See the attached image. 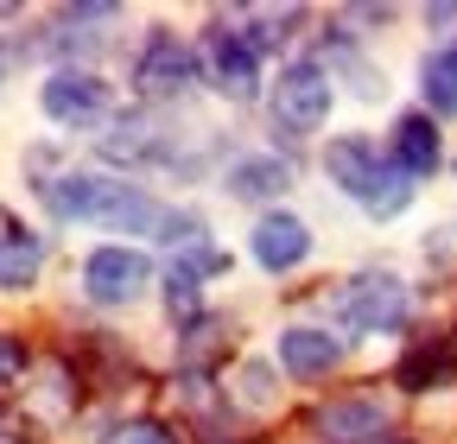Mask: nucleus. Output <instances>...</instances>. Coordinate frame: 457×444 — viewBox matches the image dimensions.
<instances>
[{"label": "nucleus", "mask_w": 457, "mask_h": 444, "mask_svg": "<svg viewBox=\"0 0 457 444\" xmlns=\"http://www.w3.org/2000/svg\"><path fill=\"white\" fill-rule=\"evenodd\" d=\"M38 102H45V115H51L57 127H96V121H108V108H114L108 83H102L96 70H71V64L45 77Z\"/></svg>", "instance_id": "obj_4"}, {"label": "nucleus", "mask_w": 457, "mask_h": 444, "mask_svg": "<svg viewBox=\"0 0 457 444\" xmlns=\"http://www.w3.org/2000/svg\"><path fill=\"white\" fill-rule=\"evenodd\" d=\"M324 115H330V77H324V64H312V58L286 64V77L273 89V121L286 134H318Z\"/></svg>", "instance_id": "obj_3"}, {"label": "nucleus", "mask_w": 457, "mask_h": 444, "mask_svg": "<svg viewBox=\"0 0 457 444\" xmlns=\"http://www.w3.org/2000/svg\"><path fill=\"white\" fill-rule=\"evenodd\" d=\"M420 89H426V102L438 115H457V45H438L420 64Z\"/></svg>", "instance_id": "obj_16"}, {"label": "nucleus", "mask_w": 457, "mask_h": 444, "mask_svg": "<svg viewBox=\"0 0 457 444\" xmlns=\"http://www.w3.org/2000/svg\"><path fill=\"white\" fill-rule=\"evenodd\" d=\"M337 317H343V330H356V337L394 330L400 317H407V286H400L394 273L369 267V273H356V280L337 292Z\"/></svg>", "instance_id": "obj_2"}, {"label": "nucleus", "mask_w": 457, "mask_h": 444, "mask_svg": "<svg viewBox=\"0 0 457 444\" xmlns=\"http://www.w3.org/2000/svg\"><path fill=\"white\" fill-rule=\"evenodd\" d=\"M286 185H293V165L279 152H248L228 165V197H242V203H273Z\"/></svg>", "instance_id": "obj_12"}, {"label": "nucleus", "mask_w": 457, "mask_h": 444, "mask_svg": "<svg viewBox=\"0 0 457 444\" xmlns=\"http://www.w3.org/2000/svg\"><path fill=\"white\" fill-rule=\"evenodd\" d=\"M38 267H45V235L32 229H13L7 242H0V292H20L38 280Z\"/></svg>", "instance_id": "obj_15"}, {"label": "nucleus", "mask_w": 457, "mask_h": 444, "mask_svg": "<svg viewBox=\"0 0 457 444\" xmlns=\"http://www.w3.org/2000/svg\"><path fill=\"white\" fill-rule=\"evenodd\" d=\"M108 444H179V438H171L159 419H134V425H121V432H114Z\"/></svg>", "instance_id": "obj_19"}, {"label": "nucleus", "mask_w": 457, "mask_h": 444, "mask_svg": "<svg viewBox=\"0 0 457 444\" xmlns=\"http://www.w3.org/2000/svg\"><path fill=\"white\" fill-rule=\"evenodd\" d=\"M102 159L114 165H140V159H165V134L146 121V115H121L108 134H102Z\"/></svg>", "instance_id": "obj_14"}, {"label": "nucleus", "mask_w": 457, "mask_h": 444, "mask_svg": "<svg viewBox=\"0 0 457 444\" xmlns=\"http://www.w3.org/2000/svg\"><path fill=\"white\" fill-rule=\"evenodd\" d=\"M204 267H216V260H204ZM204 267L171 260V273H165V305L179 317H197V305H204Z\"/></svg>", "instance_id": "obj_17"}, {"label": "nucleus", "mask_w": 457, "mask_h": 444, "mask_svg": "<svg viewBox=\"0 0 457 444\" xmlns=\"http://www.w3.org/2000/svg\"><path fill=\"white\" fill-rule=\"evenodd\" d=\"M318 438L324 444H375V438H387V407H375V400H337V407L318 413Z\"/></svg>", "instance_id": "obj_11"}, {"label": "nucleus", "mask_w": 457, "mask_h": 444, "mask_svg": "<svg viewBox=\"0 0 457 444\" xmlns=\"http://www.w3.org/2000/svg\"><path fill=\"white\" fill-rule=\"evenodd\" d=\"M236 394L248 400V407H273V368H261V362H242V374H236Z\"/></svg>", "instance_id": "obj_18"}, {"label": "nucleus", "mask_w": 457, "mask_h": 444, "mask_svg": "<svg viewBox=\"0 0 457 444\" xmlns=\"http://www.w3.org/2000/svg\"><path fill=\"white\" fill-rule=\"evenodd\" d=\"M38 191L64 222H96V229H114V235H159L165 222V203H153L140 185L102 178V172H57Z\"/></svg>", "instance_id": "obj_1"}, {"label": "nucleus", "mask_w": 457, "mask_h": 444, "mask_svg": "<svg viewBox=\"0 0 457 444\" xmlns=\"http://www.w3.org/2000/svg\"><path fill=\"white\" fill-rule=\"evenodd\" d=\"M451 368V356L445 349H426L420 362H407V387H432V374H445Z\"/></svg>", "instance_id": "obj_20"}, {"label": "nucleus", "mask_w": 457, "mask_h": 444, "mask_svg": "<svg viewBox=\"0 0 457 444\" xmlns=\"http://www.w3.org/2000/svg\"><path fill=\"white\" fill-rule=\"evenodd\" d=\"M191 77H197V51H191L179 32H153L146 51L134 58L140 95H179V89H191Z\"/></svg>", "instance_id": "obj_7"}, {"label": "nucleus", "mask_w": 457, "mask_h": 444, "mask_svg": "<svg viewBox=\"0 0 457 444\" xmlns=\"http://www.w3.org/2000/svg\"><path fill=\"white\" fill-rule=\"evenodd\" d=\"M153 286V260L140 248H96L83 260V292L96 305H134Z\"/></svg>", "instance_id": "obj_5"}, {"label": "nucleus", "mask_w": 457, "mask_h": 444, "mask_svg": "<svg viewBox=\"0 0 457 444\" xmlns=\"http://www.w3.org/2000/svg\"><path fill=\"white\" fill-rule=\"evenodd\" d=\"M20 374H26V349L13 337H0V387H13Z\"/></svg>", "instance_id": "obj_21"}, {"label": "nucleus", "mask_w": 457, "mask_h": 444, "mask_svg": "<svg viewBox=\"0 0 457 444\" xmlns=\"http://www.w3.org/2000/svg\"><path fill=\"white\" fill-rule=\"evenodd\" d=\"M337 362H343V337H330V330H318V324L279 330V368L286 374H324Z\"/></svg>", "instance_id": "obj_10"}, {"label": "nucleus", "mask_w": 457, "mask_h": 444, "mask_svg": "<svg viewBox=\"0 0 457 444\" xmlns=\"http://www.w3.org/2000/svg\"><path fill=\"white\" fill-rule=\"evenodd\" d=\"M324 172H330V185L343 191V197H356L362 210L381 197V185H387V172L394 165L362 140V134H343V140H330V152H324Z\"/></svg>", "instance_id": "obj_6"}, {"label": "nucleus", "mask_w": 457, "mask_h": 444, "mask_svg": "<svg viewBox=\"0 0 457 444\" xmlns=\"http://www.w3.org/2000/svg\"><path fill=\"white\" fill-rule=\"evenodd\" d=\"M248 254L267 267V273H293L312 260V229L293 216V210H267L254 222V235H248Z\"/></svg>", "instance_id": "obj_8"}, {"label": "nucleus", "mask_w": 457, "mask_h": 444, "mask_svg": "<svg viewBox=\"0 0 457 444\" xmlns=\"http://www.w3.org/2000/svg\"><path fill=\"white\" fill-rule=\"evenodd\" d=\"M394 165L407 178L438 172V127H432V115H400L394 121Z\"/></svg>", "instance_id": "obj_13"}, {"label": "nucleus", "mask_w": 457, "mask_h": 444, "mask_svg": "<svg viewBox=\"0 0 457 444\" xmlns=\"http://www.w3.org/2000/svg\"><path fill=\"white\" fill-rule=\"evenodd\" d=\"M210 77H216L222 95L254 102L261 95V51L242 32H210Z\"/></svg>", "instance_id": "obj_9"}]
</instances>
